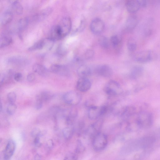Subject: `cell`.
Returning a JSON list of instances; mask_svg holds the SVG:
<instances>
[{
	"label": "cell",
	"mask_w": 160,
	"mask_h": 160,
	"mask_svg": "<svg viewBox=\"0 0 160 160\" xmlns=\"http://www.w3.org/2000/svg\"><path fill=\"white\" fill-rule=\"evenodd\" d=\"M108 107L106 105L98 106L91 105L88 107V116L91 120H95L105 114L108 110Z\"/></svg>",
	"instance_id": "obj_5"
},
{
	"label": "cell",
	"mask_w": 160,
	"mask_h": 160,
	"mask_svg": "<svg viewBox=\"0 0 160 160\" xmlns=\"http://www.w3.org/2000/svg\"><path fill=\"white\" fill-rule=\"evenodd\" d=\"M136 122L140 128L144 129L149 128L152 126L153 123L152 115L148 111H141L138 114Z\"/></svg>",
	"instance_id": "obj_2"
},
{
	"label": "cell",
	"mask_w": 160,
	"mask_h": 160,
	"mask_svg": "<svg viewBox=\"0 0 160 160\" xmlns=\"http://www.w3.org/2000/svg\"><path fill=\"white\" fill-rule=\"evenodd\" d=\"M85 150V147L80 140L77 141L75 152L77 154H81L84 152Z\"/></svg>",
	"instance_id": "obj_30"
},
{
	"label": "cell",
	"mask_w": 160,
	"mask_h": 160,
	"mask_svg": "<svg viewBox=\"0 0 160 160\" xmlns=\"http://www.w3.org/2000/svg\"><path fill=\"white\" fill-rule=\"evenodd\" d=\"M43 102L37 94L36 97V102L35 105L36 109L38 110L41 109L42 106Z\"/></svg>",
	"instance_id": "obj_38"
},
{
	"label": "cell",
	"mask_w": 160,
	"mask_h": 160,
	"mask_svg": "<svg viewBox=\"0 0 160 160\" xmlns=\"http://www.w3.org/2000/svg\"><path fill=\"white\" fill-rule=\"evenodd\" d=\"M15 149V144L12 140H10L5 148L3 156L4 159L9 160L13 155Z\"/></svg>",
	"instance_id": "obj_13"
},
{
	"label": "cell",
	"mask_w": 160,
	"mask_h": 160,
	"mask_svg": "<svg viewBox=\"0 0 160 160\" xmlns=\"http://www.w3.org/2000/svg\"><path fill=\"white\" fill-rule=\"evenodd\" d=\"M45 41L44 39L40 40L35 43L28 49L29 51L40 50L45 48Z\"/></svg>",
	"instance_id": "obj_26"
},
{
	"label": "cell",
	"mask_w": 160,
	"mask_h": 160,
	"mask_svg": "<svg viewBox=\"0 0 160 160\" xmlns=\"http://www.w3.org/2000/svg\"><path fill=\"white\" fill-rule=\"evenodd\" d=\"M135 108L132 106H128L123 107L121 112V116L124 120H127L133 116L136 113Z\"/></svg>",
	"instance_id": "obj_15"
},
{
	"label": "cell",
	"mask_w": 160,
	"mask_h": 160,
	"mask_svg": "<svg viewBox=\"0 0 160 160\" xmlns=\"http://www.w3.org/2000/svg\"><path fill=\"white\" fill-rule=\"evenodd\" d=\"M155 140V138L151 135L141 137L133 141L129 145L130 150L136 151L147 148L152 145Z\"/></svg>",
	"instance_id": "obj_1"
},
{
	"label": "cell",
	"mask_w": 160,
	"mask_h": 160,
	"mask_svg": "<svg viewBox=\"0 0 160 160\" xmlns=\"http://www.w3.org/2000/svg\"><path fill=\"white\" fill-rule=\"evenodd\" d=\"M7 97L9 103H14L16 100L17 95L15 92H11L8 93Z\"/></svg>",
	"instance_id": "obj_37"
},
{
	"label": "cell",
	"mask_w": 160,
	"mask_h": 160,
	"mask_svg": "<svg viewBox=\"0 0 160 160\" xmlns=\"http://www.w3.org/2000/svg\"><path fill=\"white\" fill-rule=\"evenodd\" d=\"M32 69L36 73L42 76H46L48 74V71L44 66L39 63H35L32 66Z\"/></svg>",
	"instance_id": "obj_21"
},
{
	"label": "cell",
	"mask_w": 160,
	"mask_h": 160,
	"mask_svg": "<svg viewBox=\"0 0 160 160\" xmlns=\"http://www.w3.org/2000/svg\"><path fill=\"white\" fill-rule=\"evenodd\" d=\"M94 55V52L92 49H88L85 52V56L87 59H90Z\"/></svg>",
	"instance_id": "obj_41"
},
{
	"label": "cell",
	"mask_w": 160,
	"mask_h": 160,
	"mask_svg": "<svg viewBox=\"0 0 160 160\" xmlns=\"http://www.w3.org/2000/svg\"><path fill=\"white\" fill-rule=\"evenodd\" d=\"M157 57L156 53L151 50H143L136 53L134 55V59L138 62L146 63L149 62Z\"/></svg>",
	"instance_id": "obj_4"
},
{
	"label": "cell",
	"mask_w": 160,
	"mask_h": 160,
	"mask_svg": "<svg viewBox=\"0 0 160 160\" xmlns=\"http://www.w3.org/2000/svg\"><path fill=\"white\" fill-rule=\"evenodd\" d=\"M144 72V68L142 66L138 65L134 66L132 69L131 75L134 79L138 78L141 76Z\"/></svg>",
	"instance_id": "obj_23"
},
{
	"label": "cell",
	"mask_w": 160,
	"mask_h": 160,
	"mask_svg": "<svg viewBox=\"0 0 160 160\" xmlns=\"http://www.w3.org/2000/svg\"><path fill=\"white\" fill-rule=\"evenodd\" d=\"M50 71L53 73L62 75H66L68 73V70L67 67L58 64L52 65L50 67Z\"/></svg>",
	"instance_id": "obj_17"
},
{
	"label": "cell",
	"mask_w": 160,
	"mask_h": 160,
	"mask_svg": "<svg viewBox=\"0 0 160 160\" xmlns=\"http://www.w3.org/2000/svg\"><path fill=\"white\" fill-rule=\"evenodd\" d=\"M13 17V13L11 11L8 10L5 11L1 16L0 24L3 25L8 24L12 20Z\"/></svg>",
	"instance_id": "obj_20"
},
{
	"label": "cell",
	"mask_w": 160,
	"mask_h": 160,
	"mask_svg": "<svg viewBox=\"0 0 160 160\" xmlns=\"http://www.w3.org/2000/svg\"><path fill=\"white\" fill-rule=\"evenodd\" d=\"M104 91L110 96H116L121 94L123 92L120 84L117 81L110 80L106 84Z\"/></svg>",
	"instance_id": "obj_6"
},
{
	"label": "cell",
	"mask_w": 160,
	"mask_h": 160,
	"mask_svg": "<svg viewBox=\"0 0 160 160\" xmlns=\"http://www.w3.org/2000/svg\"><path fill=\"white\" fill-rule=\"evenodd\" d=\"M77 155L75 152H69L63 160H77Z\"/></svg>",
	"instance_id": "obj_39"
},
{
	"label": "cell",
	"mask_w": 160,
	"mask_h": 160,
	"mask_svg": "<svg viewBox=\"0 0 160 160\" xmlns=\"http://www.w3.org/2000/svg\"><path fill=\"white\" fill-rule=\"evenodd\" d=\"M127 46L130 51L133 52L135 51L137 47L136 40L132 38H129L127 41Z\"/></svg>",
	"instance_id": "obj_31"
},
{
	"label": "cell",
	"mask_w": 160,
	"mask_h": 160,
	"mask_svg": "<svg viewBox=\"0 0 160 160\" xmlns=\"http://www.w3.org/2000/svg\"><path fill=\"white\" fill-rule=\"evenodd\" d=\"M99 43L101 46L104 49H107L109 46V42L108 39L105 36H102L100 38Z\"/></svg>",
	"instance_id": "obj_33"
},
{
	"label": "cell",
	"mask_w": 160,
	"mask_h": 160,
	"mask_svg": "<svg viewBox=\"0 0 160 160\" xmlns=\"http://www.w3.org/2000/svg\"><path fill=\"white\" fill-rule=\"evenodd\" d=\"M53 142L51 140H48L46 142V147L47 149L50 150L53 147Z\"/></svg>",
	"instance_id": "obj_46"
},
{
	"label": "cell",
	"mask_w": 160,
	"mask_h": 160,
	"mask_svg": "<svg viewBox=\"0 0 160 160\" xmlns=\"http://www.w3.org/2000/svg\"><path fill=\"white\" fill-rule=\"evenodd\" d=\"M104 28L103 21L100 18H97L93 19L90 24V29L94 34H98L101 33Z\"/></svg>",
	"instance_id": "obj_9"
},
{
	"label": "cell",
	"mask_w": 160,
	"mask_h": 160,
	"mask_svg": "<svg viewBox=\"0 0 160 160\" xmlns=\"http://www.w3.org/2000/svg\"><path fill=\"white\" fill-rule=\"evenodd\" d=\"M34 144L36 147H40L41 143L40 142V137H36L34 138Z\"/></svg>",
	"instance_id": "obj_44"
},
{
	"label": "cell",
	"mask_w": 160,
	"mask_h": 160,
	"mask_svg": "<svg viewBox=\"0 0 160 160\" xmlns=\"http://www.w3.org/2000/svg\"><path fill=\"white\" fill-rule=\"evenodd\" d=\"M64 102L67 104L75 106L81 102L80 95L75 91H71L66 92L63 96Z\"/></svg>",
	"instance_id": "obj_7"
},
{
	"label": "cell",
	"mask_w": 160,
	"mask_h": 160,
	"mask_svg": "<svg viewBox=\"0 0 160 160\" xmlns=\"http://www.w3.org/2000/svg\"><path fill=\"white\" fill-rule=\"evenodd\" d=\"M91 83L88 78H80L76 83V87L79 91L84 92L91 88Z\"/></svg>",
	"instance_id": "obj_12"
},
{
	"label": "cell",
	"mask_w": 160,
	"mask_h": 160,
	"mask_svg": "<svg viewBox=\"0 0 160 160\" xmlns=\"http://www.w3.org/2000/svg\"><path fill=\"white\" fill-rule=\"evenodd\" d=\"M60 110V109L58 107L53 106L49 109V114L54 118L56 119Z\"/></svg>",
	"instance_id": "obj_36"
},
{
	"label": "cell",
	"mask_w": 160,
	"mask_h": 160,
	"mask_svg": "<svg viewBox=\"0 0 160 160\" xmlns=\"http://www.w3.org/2000/svg\"><path fill=\"white\" fill-rule=\"evenodd\" d=\"M158 135L159 136H160V128H159V129H158Z\"/></svg>",
	"instance_id": "obj_49"
},
{
	"label": "cell",
	"mask_w": 160,
	"mask_h": 160,
	"mask_svg": "<svg viewBox=\"0 0 160 160\" xmlns=\"http://www.w3.org/2000/svg\"><path fill=\"white\" fill-rule=\"evenodd\" d=\"M38 95L43 102L49 101L53 96L52 92L48 91L42 92Z\"/></svg>",
	"instance_id": "obj_29"
},
{
	"label": "cell",
	"mask_w": 160,
	"mask_h": 160,
	"mask_svg": "<svg viewBox=\"0 0 160 160\" xmlns=\"http://www.w3.org/2000/svg\"><path fill=\"white\" fill-rule=\"evenodd\" d=\"M12 39L9 36L2 35L1 36L0 39V48L6 47L12 42Z\"/></svg>",
	"instance_id": "obj_27"
},
{
	"label": "cell",
	"mask_w": 160,
	"mask_h": 160,
	"mask_svg": "<svg viewBox=\"0 0 160 160\" xmlns=\"http://www.w3.org/2000/svg\"><path fill=\"white\" fill-rule=\"evenodd\" d=\"M41 158V156L39 154H37L35 156L34 158V160H40Z\"/></svg>",
	"instance_id": "obj_48"
},
{
	"label": "cell",
	"mask_w": 160,
	"mask_h": 160,
	"mask_svg": "<svg viewBox=\"0 0 160 160\" xmlns=\"http://www.w3.org/2000/svg\"><path fill=\"white\" fill-rule=\"evenodd\" d=\"M35 79V76L33 73L28 74L27 77V79L29 82L33 81Z\"/></svg>",
	"instance_id": "obj_45"
},
{
	"label": "cell",
	"mask_w": 160,
	"mask_h": 160,
	"mask_svg": "<svg viewBox=\"0 0 160 160\" xmlns=\"http://www.w3.org/2000/svg\"><path fill=\"white\" fill-rule=\"evenodd\" d=\"M52 9L50 7L47 8L40 11L35 16L37 20L40 21L47 17L51 13Z\"/></svg>",
	"instance_id": "obj_22"
},
{
	"label": "cell",
	"mask_w": 160,
	"mask_h": 160,
	"mask_svg": "<svg viewBox=\"0 0 160 160\" xmlns=\"http://www.w3.org/2000/svg\"><path fill=\"white\" fill-rule=\"evenodd\" d=\"M126 6L128 11L131 13L136 12L141 7L139 0L127 1Z\"/></svg>",
	"instance_id": "obj_16"
},
{
	"label": "cell",
	"mask_w": 160,
	"mask_h": 160,
	"mask_svg": "<svg viewBox=\"0 0 160 160\" xmlns=\"http://www.w3.org/2000/svg\"><path fill=\"white\" fill-rule=\"evenodd\" d=\"M66 50L64 47L62 45H60L57 50V53L59 55H63L65 54Z\"/></svg>",
	"instance_id": "obj_42"
},
{
	"label": "cell",
	"mask_w": 160,
	"mask_h": 160,
	"mask_svg": "<svg viewBox=\"0 0 160 160\" xmlns=\"http://www.w3.org/2000/svg\"><path fill=\"white\" fill-rule=\"evenodd\" d=\"M11 6L13 11L17 14L21 15L23 13V7L18 1H12Z\"/></svg>",
	"instance_id": "obj_24"
},
{
	"label": "cell",
	"mask_w": 160,
	"mask_h": 160,
	"mask_svg": "<svg viewBox=\"0 0 160 160\" xmlns=\"http://www.w3.org/2000/svg\"><path fill=\"white\" fill-rule=\"evenodd\" d=\"M62 32L58 24L53 26L50 29L48 38L53 42L63 38Z\"/></svg>",
	"instance_id": "obj_10"
},
{
	"label": "cell",
	"mask_w": 160,
	"mask_h": 160,
	"mask_svg": "<svg viewBox=\"0 0 160 160\" xmlns=\"http://www.w3.org/2000/svg\"><path fill=\"white\" fill-rule=\"evenodd\" d=\"M85 124L83 122H79L77 126L76 132L78 136L81 135L83 133L85 132L84 128Z\"/></svg>",
	"instance_id": "obj_34"
},
{
	"label": "cell",
	"mask_w": 160,
	"mask_h": 160,
	"mask_svg": "<svg viewBox=\"0 0 160 160\" xmlns=\"http://www.w3.org/2000/svg\"><path fill=\"white\" fill-rule=\"evenodd\" d=\"M93 149L96 152H100L104 149L108 143L107 136L101 132L95 135L92 139Z\"/></svg>",
	"instance_id": "obj_3"
},
{
	"label": "cell",
	"mask_w": 160,
	"mask_h": 160,
	"mask_svg": "<svg viewBox=\"0 0 160 160\" xmlns=\"http://www.w3.org/2000/svg\"><path fill=\"white\" fill-rule=\"evenodd\" d=\"M14 80L17 82L20 81L22 78V75L20 72H17L15 73L14 77Z\"/></svg>",
	"instance_id": "obj_43"
},
{
	"label": "cell",
	"mask_w": 160,
	"mask_h": 160,
	"mask_svg": "<svg viewBox=\"0 0 160 160\" xmlns=\"http://www.w3.org/2000/svg\"><path fill=\"white\" fill-rule=\"evenodd\" d=\"M96 71L99 75L106 78L111 77L113 73L111 67L107 65L99 66L97 68Z\"/></svg>",
	"instance_id": "obj_14"
},
{
	"label": "cell",
	"mask_w": 160,
	"mask_h": 160,
	"mask_svg": "<svg viewBox=\"0 0 160 160\" xmlns=\"http://www.w3.org/2000/svg\"><path fill=\"white\" fill-rule=\"evenodd\" d=\"M77 73L80 78H88L91 74V71L88 66L82 65L78 68Z\"/></svg>",
	"instance_id": "obj_18"
},
{
	"label": "cell",
	"mask_w": 160,
	"mask_h": 160,
	"mask_svg": "<svg viewBox=\"0 0 160 160\" xmlns=\"http://www.w3.org/2000/svg\"><path fill=\"white\" fill-rule=\"evenodd\" d=\"M138 22V18L136 16L134 15L130 16L126 21L125 28L128 30H132L137 25Z\"/></svg>",
	"instance_id": "obj_19"
},
{
	"label": "cell",
	"mask_w": 160,
	"mask_h": 160,
	"mask_svg": "<svg viewBox=\"0 0 160 160\" xmlns=\"http://www.w3.org/2000/svg\"><path fill=\"white\" fill-rule=\"evenodd\" d=\"M110 42L113 47L117 48L120 44L121 39L118 35H113L111 37Z\"/></svg>",
	"instance_id": "obj_32"
},
{
	"label": "cell",
	"mask_w": 160,
	"mask_h": 160,
	"mask_svg": "<svg viewBox=\"0 0 160 160\" xmlns=\"http://www.w3.org/2000/svg\"><path fill=\"white\" fill-rule=\"evenodd\" d=\"M29 19L28 17H24L20 19L18 23V28L19 31L24 30L28 26Z\"/></svg>",
	"instance_id": "obj_28"
},
{
	"label": "cell",
	"mask_w": 160,
	"mask_h": 160,
	"mask_svg": "<svg viewBox=\"0 0 160 160\" xmlns=\"http://www.w3.org/2000/svg\"><path fill=\"white\" fill-rule=\"evenodd\" d=\"M141 7H144L146 6L147 5V2L145 0H139Z\"/></svg>",
	"instance_id": "obj_47"
},
{
	"label": "cell",
	"mask_w": 160,
	"mask_h": 160,
	"mask_svg": "<svg viewBox=\"0 0 160 160\" xmlns=\"http://www.w3.org/2000/svg\"><path fill=\"white\" fill-rule=\"evenodd\" d=\"M41 132L40 130L38 128H35L31 131V135L34 138L36 137H40L41 135Z\"/></svg>",
	"instance_id": "obj_40"
},
{
	"label": "cell",
	"mask_w": 160,
	"mask_h": 160,
	"mask_svg": "<svg viewBox=\"0 0 160 160\" xmlns=\"http://www.w3.org/2000/svg\"><path fill=\"white\" fill-rule=\"evenodd\" d=\"M74 131V128L72 125L68 126L63 129L62 134L65 138L69 140L72 137Z\"/></svg>",
	"instance_id": "obj_25"
},
{
	"label": "cell",
	"mask_w": 160,
	"mask_h": 160,
	"mask_svg": "<svg viewBox=\"0 0 160 160\" xmlns=\"http://www.w3.org/2000/svg\"><path fill=\"white\" fill-rule=\"evenodd\" d=\"M62 31L63 38L70 32L72 28V22L68 17L63 18L58 24Z\"/></svg>",
	"instance_id": "obj_11"
},
{
	"label": "cell",
	"mask_w": 160,
	"mask_h": 160,
	"mask_svg": "<svg viewBox=\"0 0 160 160\" xmlns=\"http://www.w3.org/2000/svg\"><path fill=\"white\" fill-rule=\"evenodd\" d=\"M103 123L102 120H98L90 126L85 132L92 139L95 135L100 132Z\"/></svg>",
	"instance_id": "obj_8"
},
{
	"label": "cell",
	"mask_w": 160,
	"mask_h": 160,
	"mask_svg": "<svg viewBox=\"0 0 160 160\" xmlns=\"http://www.w3.org/2000/svg\"><path fill=\"white\" fill-rule=\"evenodd\" d=\"M17 106L14 103H10L8 105L7 108V112L9 115H12L15 112Z\"/></svg>",
	"instance_id": "obj_35"
}]
</instances>
